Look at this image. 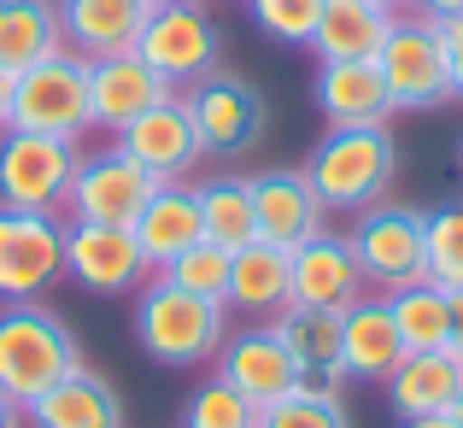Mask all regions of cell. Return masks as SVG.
<instances>
[{"label": "cell", "instance_id": "cell-1", "mask_svg": "<svg viewBox=\"0 0 463 428\" xmlns=\"http://www.w3.org/2000/svg\"><path fill=\"white\" fill-rule=\"evenodd\" d=\"M229 340V305L200 300V293L176 288L170 276H147L136 288V347L165 370H205L217 364Z\"/></svg>", "mask_w": 463, "mask_h": 428}, {"label": "cell", "instance_id": "cell-2", "mask_svg": "<svg viewBox=\"0 0 463 428\" xmlns=\"http://www.w3.org/2000/svg\"><path fill=\"white\" fill-rule=\"evenodd\" d=\"M306 176L328 212L382 205L399 176V141L387 124H335L306 153Z\"/></svg>", "mask_w": 463, "mask_h": 428}, {"label": "cell", "instance_id": "cell-3", "mask_svg": "<svg viewBox=\"0 0 463 428\" xmlns=\"http://www.w3.org/2000/svg\"><path fill=\"white\" fill-rule=\"evenodd\" d=\"M77 364H82V347L59 311H47L42 300L0 305V394L6 399H18L30 411Z\"/></svg>", "mask_w": 463, "mask_h": 428}, {"label": "cell", "instance_id": "cell-4", "mask_svg": "<svg viewBox=\"0 0 463 428\" xmlns=\"http://www.w3.org/2000/svg\"><path fill=\"white\" fill-rule=\"evenodd\" d=\"M182 106L194 118V136H200L205 158H247L259 153L264 136H270V106H264L259 82H247L241 71H205L200 82L176 89Z\"/></svg>", "mask_w": 463, "mask_h": 428}, {"label": "cell", "instance_id": "cell-5", "mask_svg": "<svg viewBox=\"0 0 463 428\" xmlns=\"http://www.w3.org/2000/svg\"><path fill=\"white\" fill-rule=\"evenodd\" d=\"M346 241L358 252L364 288L375 293H399L429 276V212L422 205H364V212H352Z\"/></svg>", "mask_w": 463, "mask_h": 428}, {"label": "cell", "instance_id": "cell-6", "mask_svg": "<svg viewBox=\"0 0 463 428\" xmlns=\"http://www.w3.org/2000/svg\"><path fill=\"white\" fill-rule=\"evenodd\" d=\"M12 129H35V136L82 141L94 129L89 106V59H77L71 47L35 59L30 71L12 77Z\"/></svg>", "mask_w": 463, "mask_h": 428}, {"label": "cell", "instance_id": "cell-7", "mask_svg": "<svg viewBox=\"0 0 463 428\" xmlns=\"http://www.w3.org/2000/svg\"><path fill=\"white\" fill-rule=\"evenodd\" d=\"M375 71L387 82L393 112H440V106H452V71H446L440 18L399 12L382 53H375Z\"/></svg>", "mask_w": 463, "mask_h": 428}, {"label": "cell", "instance_id": "cell-8", "mask_svg": "<svg viewBox=\"0 0 463 428\" xmlns=\"http://www.w3.org/2000/svg\"><path fill=\"white\" fill-rule=\"evenodd\" d=\"M82 141L35 136V129H0V205L12 212H59L77 176Z\"/></svg>", "mask_w": 463, "mask_h": 428}, {"label": "cell", "instance_id": "cell-9", "mask_svg": "<svg viewBox=\"0 0 463 428\" xmlns=\"http://www.w3.org/2000/svg\"><path fill=\"white\" fill-rule=\"evenodd\" d=\"M136 53L147 59L170 89H188L205 71H217V59H223V30H217V18L205 12V0H170V6L147 12Z\"/></svg>", "mask_w": 463, "mask_h": 428}, {"label": "cell", "instance_id": "cell-10", "mask_svg": "<svg viewBox=\"0 0 463 428\" xmlns=\"http://www.w3.org/2000/svg\"><path fill=\"white\" fill-rule=\"evenodd\" d=\"M65 282V217L0 205V305L42 300Z\"/></svg>", "mask_w": 463, "mask_h": 428}, {"label": "cell", "instance_id": "cell-11", "mask_svg": "<svg viewBox=\"0 0 463 428\" xmlns=\"http://www.w3.org/2000/svg\"><path fill=\"white\" fill-rule=\"evenodd\" d=\"M153 276L129 224H65V282L100 300H136V288Z\"/></svg>", "mask_w": 463, "mask_h": 428}, {"label": "cell", "instance_id": "cell-12", "mask_svg": "<svg viewBox=\"0 0 463 428\" xmlns=\"http://www.w3.org/2000/svg\"><path fill=\"white\" fill-rule=\"evenodd\" d=\"M158 176L141 158H129L124 147H100V153H82L77 158V176H71V217L77 224H136L141 205L153 200Z\"/></svg>", "mask_w": 463, "mask_h": 428}, {"label": "cell", "instance_id": "cell-13", "mask_svg": "<svg viewBox=\"0 0 463 428\" xmlns=\"http://www.w3.org/2000/svg\"><path fill=\"white\" fill-rule=\"evenodd\" d=\"M217 376L229 387L252 399V405H276V399L299 394V364L288 352V340L276 335V323H247V328H229L223 352H217Z\"/></svg>", "mask_w": 463, "mask_h": 428}, {"label": "cell", "instance_id": "cell-14", "mask_svg": "<svg viewBox=\"0 0 463 428\" xmlns=\"http://www.w3.org/2000/svg\"><path fill=\"white\" fill-rule=\"evenodd\" d=\"M247 182H252V217H259V241L294 252V247H306L311 235H323L328 205L317 200V188H311L306 170L276 165V170H252Z\"/></svg>", "mask_w": 463, "mask_h": 428}, {"label": "cell", "instance_id": "cell-15", "mask_svg": "<svg viewBox=\"0 0 463 428\" xmlns=\"http://www.w3.org/2000/svg\"><path fill=\"white\" fill-rule=\"evenodd\" d=\"M170 82L158 77L141 53H106V59H89V106H94V129L118 136L124 124H136L141 112L170 100Z\"/></svg>", "mask_w": 463, "mask_h": 428}, {"label": "cell", "instance_id": "cell-16", "mask_svg": "<svg viewBox=\"0 0 463 428\" xmlns=\"http://www.w3.org/2000/svg\"><path fill=\"white\" fill-rule=\"evenodd\" d=\"M112 141L124 147L129 158H141L158 182H188V170L205 158L200 153V136H194V118H188V106H182V94H170L165 106L141 112L136 124H124Z\"/></svg>", "mask_w": 463, "mask_h": 428}, {"label": "cell", "instance_id": "cell-17", "mask_svg": "<svg viewBox=\"0 0 463 428\" xmlns=\"http://www.w3.org/2000/svg\"><path fill=\"white\" fill-rule=\"evenodd\" d=\"M399 358H405V340H399V323L387 311V293L352 300L340 311V370H346V382L382 387L399 370Z\"/></svg>", "mask_w": 463, "mask_h": 428}, {"label": "cell", "instance_id": "cell-18", "mask_svg": "<svg viewBox=\"0 0 463 428\" xmlns=\"http://www.w3.org/2000/svg\"><path fill=\"white\" fill-rule=\"evenodd\" d=\"M53 6H59V42L77 59H106V53H136L153 0H53Z\"/></svg>", "mask_w": 463, "mask_h": 428}, {"label": "cell", "instance_id": "cell-19", "mask_svg": "<svg viewBox=\"0 0 463 428\" xmlns=\"http://www.w3.org/2000/svg\"><path fill=\"white\" fill-rule=\"evenodd\" d=\"M270 323H276V335L288 340V352H294V364H299V394L340 399V387H346V370H340V311L288 305Z\"/></svg>", "mask_w": 463, "mask_h": 428}, {"label": "cell", "instance_id": "cell-20", "mask_svg": "<svg viewBox=\"0 0 463 428\" xmlns=\"http://www.w3.org/2000/svg\"><path fill=\"white\" fill-rule=\"evenodd\" d=\"M294 259V305H323V311H346L352 300H364V271L346 235L323 229L306 247L288 252Z\"/></svg>", "mask_w": 463, "mask_h": 428}, {"label": "cell", "instance_id": "cell-21", "mask_svg": "<svg viewBox=\"0 0 463 428\" xmlns=\"http://www.w3.org/2000/svg\"><path fill=\"white\" fill-rule=\"evenodd\" d=\"M229 311L252 317V323H270L294 305V259L270 241H247V247L229 259Z\"/></svg>", "mask_w": 463, "mask_h": 428}, {"label": "cell", "instance_id": "cell-22", "mask_svg": "<svg viewBox=\"0 0 463 428\" xmlns=\"http://www.w3.org/2000/svg\"><path fill=\"white\" fill-rule=\"evenodd\" d=\"M317 112L335 124H387L393 118V100H387V82L375 71V59H323L317 65Z\"/></svg>", "mask_w": 463, "mask_h": 428}, {"label": "cell", "instance_id": "cell-23", "mask_svg": "<svg viewBox=\"0 0 463 428\" xmlns=\"http://www.w3.org/2000/svg\"><path fill=\"white\" fill-rule=\"evenodd\" d=\"M30 428H124V399L106 376H94L89 364H77L71 376H59L30 411Z\"/></svg>", "mask_w": 463, "mask_h": 428}, {"label": "cell", "instance_id": "cell-24", "mask_svg": "<svg viewBox=\"0 0 463 428\" xmlns=\"http://www.w3.org/2000/svg\"><path fill=\"white\" fill-rule=\"evenodd\" d=\"M136 241L147 252L153 271H165L176 252H188L194 241H205V224H200V200H194V182H158L153 200L141 205L136 224Z\"/></svg>", "mask_w": 463, "mask_h": 428}, {"label": "cell", "instance_id": "cell-25", "mask_svg": "<svg viewBox=\"0 0 463 428\" xmlns=\"http://www.w3.org/2000/svg\"><path fill=\"white\" fill-rule=\"evenodd\" d=\"M399 12L375 6V0H323L317 12V30H311V53L317 65L323 59H375L393 30Z\"/></svg>", "mask_w": 463, "mask_h": 428}, {"label": "cell", "instance_id": "cell-26", "mask_svg": "<svg viewBox=\"0 0 463 428\" xmlns=\"http://www.w3.org/2000/svg\"><path fill=\"white\" fill-rule=\"evenodd\" d=\"M382 387H387L393 417H434V411H452V399L463 387V364L452 352H405Z\"/></svg>", "mask_w": 463, "mask_h": 428}, {"label": "cell", "instance_id": "cell-27", "mask_svg": "<svg viewBox=\"0 0 463 428\" xmlns=\"http://www.w3.org/2000/svg\"><path fill=\"white\" fill-rule=\"evenodd\" d=\"M194 200H200V224L205 241H217L223 252H241L247 241H259V217H252V182L235 170H217V176L194 182Z\"/></svg>", "mask_w": 463, "mask_h": 428}, {"label": "cell", "instance_id": "cell-28", "mask_svg": "<svg viewBox=\"0 0 463 428\" xmlns=\"http://www.w3.org/2000/svg\"><path fill=\"white\" fill-rule=\"evenodd\" d=\"M59 6L53 0H0V71L18 77L35 59L59 53Z\"/></svg>", "mask_w": 463, "mask_h": 428}, {"label": "cell", "instance_id": "cell-29", "mask_svg": "<svg viewBox=\"0 0 463 428\" xmlns=\"http://www.w3.org/2000/svg\"><path fill=\"white\" fill-rule=\"evenodd\" d=\"M387 311L399 323V340L405 352H446V328H452V293L440 282H411L399 293H387Z\"/></svg>", "mask_w": 463, "mask_h": 428}, {"label": "cell", "instance_id": "cell-30", "mask_svg": "<svg viewBox=\"0 0 463 428\" xmlns=\"http://www.w3.org/2000/svg\"><path fill=\"white\" fill-rule=\"evenodd\" d=\"M182 428H259V405L212 370L182 405Z\"/></svg>", "mask_w": 463, "mask_h": 428}, {"label": "cell", "instance_id": "cell-31", "mask_svg": "<svg viewBox=\"0 0 463 428\" xmlns=\"http://www.w3.org/2000/svg\"><path fill=\"white\" fill-rule=\"evenodd\" d=\"M229 259H235V252H223L217 241H194V247L176 252L158 276H170L176 288H188V293H200V300L223 305L229 300Z\"/></svg>", "mask_w": 463, "mask_h": 428}, {"label": "cell", "instance_id": "cell-32", "mask_svg": "<svg viewBox=\"0 0 463 428\" xmlns=\"http://www.w3.org/2000/svg\"><path fill=\"white\" fill-rule=\"evenodd\" d=\"M259 24V35H270L276 47H311V30H317V12L323 0H241Z\"/></svg>", "mask_w": 463, "mask_h": 428}, {"label": "cell", "instance_id": "cell-33", "mask_svg": "<svg viewBox=\"0 0 463 428\" xmlns=\"http://www.w3.org/2000/svg\"><path fill=\"white\" fill-rule=\"evenodd\" d=\"M429 282H440L446 293L463 288V205L429 212Z\"/></svg>", "mask_w": 463, "mask_h": 428}, {"label": "cell", "instance_id": "cell-34", "mask_svg": "<svg viewBox=\"0 0 463 428\" xmlns=\"http://www.w3.org/2000/svg\"><path fill=\"white\" fill-rule=\"evenodd\" d=\"M259 428H352V417L328 394H288L259 411Z\"/></svg>", "mask_w": 463, "mask_h": 428}, {"label": "cell", "instance_id": "cell-35", "mask_svg": "<svg viewBox=\"0 0 463 428\" xmlns=\"http://www.w3.org/2000/svg\"><path fill=\"white\" fill-rule=\"evenodd\" d=\"M446 42V71H452V100H463V18H440Z\"/></svg>", "mask_w": 463, "mask_h": 428}, {"label": "cell", "instance_id": "cell-36", "mask_svg": "<svg viewBox=\"0 0 463 428\" xmlns=\"http://www.w3.org/2000/svg\"><path fill=\"white\" fill-rule=\"evenodd\" d=\"M446 352L463 364V288H452V328H446Z\"/></svg>", "mask_w": 463, "mask_h": 428}, {"label": "cell", "instance_id": "cell-37", "mask_svg": "<svg viewBox=\"0 0 463 428\" xmlns=\"http://www.w3.org/2000/svg\"><path fill=\"white\" fill-rule=\"evenodd\" d=\"M405 12H422V18H463V0H405Z\"/></svg>", "mask_w": 463, "mask_h": 428}, {"label": "cell", "instance_id": "cell-38", "mask_svg": "<svg viewBox=\"0 0 463 428\" xmlns=\"http://www.w3.org/2000/svg\"><path fill=\"white\" fill-rule=\"evenodd\" d=\"M399 428H458L452 411H434V417H399Z\"/></svg>", "mask_w": 463, "mask_h": 428}, {"label": "cell", "instance_id": "cell-39", "mask_svg": "<svg viewBox=\"0 0 463 428\" xmlns=\"http://www.w3.org/2000/svg\"><path fill=\"white\" fill-rule=\"evenodd\" d=\"M24 423H30V417H24V405L0 394V428H24Z\"/></svg>", "mask_w": 463, "mask_h": 428}, {"label": "cell", "instance_id": "cell-40", "mask_svg": "<svg viewBox=\"0 0 463 428\" xmlns=\"http://www.w3.org/2000/svg\"><path fill=\"white\" fill-rule=\"evenodd\" d=\"M0 129H12V77L0 71Z\"/></svg>", "mask_w": 463, "mask_h": 428}, {"label": "cell", "instance_id": "cell-41", "mask_svg": "<svg viewBox=\"0 0 463 428\" xmlns=\"http://www.w3.org/2000/svg\"><path fill=\"white\" fill-rule=\"evenodd\" d=\"M452 423L463 428V387H458V399H452Z\"/></svg>", "mask_w": 463, "mask_h": 428}, {"label": "cell", "instance_id": "cell-42", "mask_svg": "<svg viewBox=\"0 0 463 428\" xmlns=\"http://www.w3.org/2000/svg\"><path fill=\"white\" fill-rule=\"evenodd\" d=\"M375 6H387V12H405V0H375Z\"/></svg>", "mask_w": 463, "mask_h": 428}, {"label": "cell", "instance_id": "cell-43", "mask_svg": "<svg viewBox=\"0 0 463 428\" xmlns=\"http://www.w3.org/2000/svg\"><path fill=\"white\" fill-rule=\"evenodd\" d=\"M153 6H170V0H153Z\"/></svg>", "mask_w": 463, "mask_h": 428}, {"label": "cell", "instance_id": "cell-44", "mask_svg": "<svg viewBox=\"0 0 463 428\" xmlns=\"http://www.w3.org/2000/svg\"><path fill=\"white\" fill-rule=\"evenodd\" d=\"M458 158H463V141H458Z\"/></svg>", "mask_w": 463, "mask_h": 428}]
</instances>
